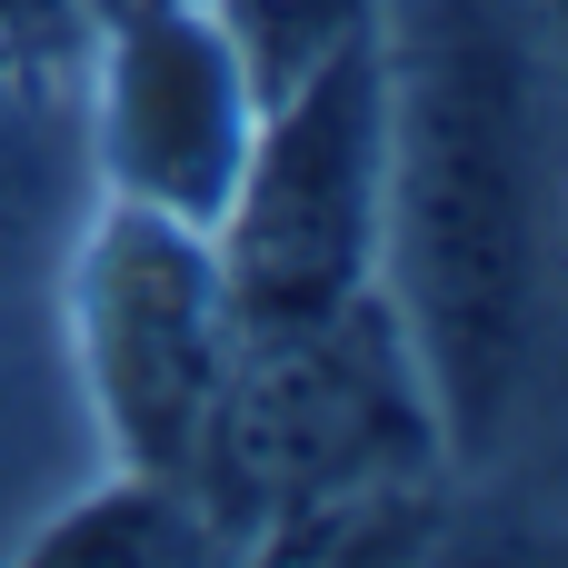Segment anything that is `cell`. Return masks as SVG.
Returning a JSON list of instances; mask_svg holds the SVG:
<instances>
[{
  "label": "cell",
  "mask_w": 568,
  "mask_h": 568,
  "mask_svg": "<svg viewBox=\"0 0 568 568\" xmlns=\"http://www.w3.org/2000/svg\"><path fill=\"white\" fill-rule=\"evenodd\" d=\"M379 310L409 349L439 479L549 509L568 329L559 0H369Z\"/></svg>",
  "instance_id": "cell-1"
},
{
  "label": "cell",
  "mask_w": 568,
  "mask_h": 568,
  "mask_svg": "<svg viewBox=\"0 0 568 568\" xmlns=\"http://www.w3.org/2000/svg\"><path fill=\"white\" fill-rule=\"evenodd\" d=\"M50 320H60V359L90 409L100 469L190 489L240 359V310L210 230L100 190L50 270Z\"/></svg>",
  "instance_id": "cell-2"
},
{
  "label": "cell",
  "mask_w": 568,
  "mask_h": 568,
  "mask_svg": "<svg viewBox=\"0 0 568 568\" xmlns=\"http://www.w3.org/2000/svg\"><path fill=\"white\" fill-rule=\"evenodd\" d=\"M240 329H300L369 300L379 270V70L369 30L260 100L230 210L210 220Z\"/></svg>",
  "instance_id": "cell-3"
},
{
  "label": "cell",
  "mask_w": 568,
  "mask_h": 568,
  "mask_svg": "<svg viewBox=\"0 0 568 568\" xmlns=\"http://www.w3.org/2000/svg\"><path fill=\"white\" fill-rule=\"evenodd\" d=\"M250 130H260V80L210 0L100 20L90 70H80V140L110 200L210 230L230 210Z\"/></svg>",
  "instance_id": "cell-4"
},
{
  "label": "cell",
  "mask_w": 568,
  "mask_h": 568,
  "mask_svg": "<svg viewBox=\"0 0 568 568\" xmlns=\"http://www.w3.org/2000/svg\"><path fill=\"white\" fill-rule=\"evenodd\" d=\"M90 200H100V180H90L80 100L0 90V300L50 290V270H60Z\"/></svg>",
  "instance_id": "cell-5"
},
{
  "label": "cell",
  "mask_w": 568,
  "mask_h": 568,
  "mask_svg": "<svg viewBox=\"0 0 568 568\" xmlns=\"http://www.w3.org/2000/svg\"><path fill=\"white\" fill-rule=\"evenodd\" d=\"M210 10L230 20V40H240L260 100H280L310 60H329L339 40L369 30V0H210Z\"/></svg>",
  "instance_id": "cell-6"
},
{
  "label": "cell",
  "mask_w": 568,
  "mask_h": 568,
  "mask_svg": "<svg viewBox=\"0 0 568 568\" xmlns=\"http://www.w3.org/2000/svg\"><path fill=\"white\" fill-rule=\"evenodd\" d=\"M100 10L90 0H0V90L30 100H80Z\"/></svg>",
  "instance_id": "cell-7"
},
{
  "label": "cell",
  "mask_w": 568,
  "mask_h": 568,
  "mask_svg": "<svg viewBox=\"0 0 568 568\" xmlns=\"http://www.w3.org/2000/svg\"><path fill=\"white\" fill-rule=\"evenodd\" d=\"M100 20H130V10H180V0H90Z\"/></svg>",
  "instance_id": "cell-8"
}]
</instances>
